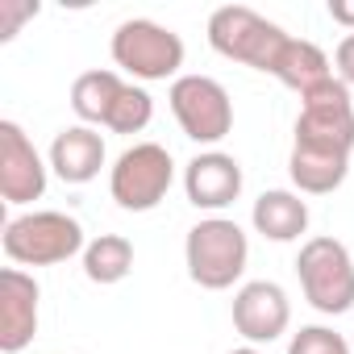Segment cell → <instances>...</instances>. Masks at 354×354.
<instances>
[{
  "mask_svg": "<svg viewBox=\"0 0 354 354\" xmlns=\"http://www.w3.org/2000/svg\"><path fill=\"white\" fill-rule=\"evenodd\" d=\"M230 354H263L259 346H242V350H230Z\"/></svg>",
  "mask_w": 354,
  "mask_h": 354,
  "instance_id": "obj_24",
  "label": "cell"
},
{
  "mask_svg": "<svg viewBox=\"0 0 354 354\" xmlns=\"http://www.w3.org/2000/svg\"><path fill=\"white\" fill-rule=\"evenodd\" d=\"M288 325H292V300H288V292L279 283L250 279V283L238 288V296H234V329L250 346L283 337Z\"/></svg>",
  "mask_w": 354,
  "mask_h": 354,
  "instance_id": "obj_10",
  "label": "cell"
},
{
  "mask_svg": "<svg viewBox=\"0 0 354 354\" xmlns=\"http://www.w3.org/2000/svg\"><path fill=\"white\" fill-rule=\"evenodd\" d=\"M113 63L133 80H150V84L171 80L184 67V42L175 30L150 17H133V21H121L113 34Z\"/></svg>",
  "mask_w": 354,
  "mask_h": 354,
  "instance_id": "obj_7",
  "label": "cell"
},
{
  "mask_svg": "<svg viewBox=\"0 0 354 354\" xmlns=\"http://www.w3.org/2000/svg\"><path fill=\"white\" fill-rule=\"evenodd\" d=\"M246 259H250V242H246V234H242L238 221H230V217H205L201 225L188 230L184 263H188L192 283H201L209 292H225V288H234L242 279Z\"/></svg>",
  "mask_w": 354,
  "mask_h": 354,
  "instance_id": "obj_1",
  "label": "cell"
},
{
  "mask_svg": "<svg viewBox=\"0 0 354 354\" xmlns=\"http://www.w3.org/2000/svg\"><path fill=\"white\" fill-rule=\"evenodd\" d=\"M288 354H350V346L342 333H333L325 325H304L300 333H292Z\"/></svg>",
  "mask_w": 354,
  "mask_h": 354,
  "instance_id": "obj_20",
  "label": "cell"
},
{
  "mask_svg": "<svg viewBox=\"0 0 354 354\" xmlns=\"http://www.w3.org/2000/svg\"><path fill=\"white\" fill-rule=\"evenodd\" d=\"M150 117H154V100H150V92L125 84V92L117 96V104H113L104 129H113V133H142V129L150 125Z\"/></svg>",
  "mask_w": 354,
  "mask_h": 354,
  "instance_id": "obj_19",
  "label": "cell"
},
{
  "mask_svg": "<svg viewBox=\"0 0 354 354\" xmlns=\"http://www.w3.org/2000/svg\"><path fill=\"white\" fill-rule=\"evenodd\" d=\"M296 275L317 313L342 317L354 308V259L337 238H308L296 254Z\"/></svg>",
  "mask_w": 354,
  "mask_h": 354,
  "instance_id": "obj_4",
  "label": "cell"
},
{
  "mask_svg": "<svg viewBox=\"0 0 354 354\" xmlns=\"http://www.w3.org/2000/svg\"><path fill=\"white\" fill-rule=\"evenodd\" d=\"M329 17L354 34V5H346V0H329Z\"/></svg>",
  "mask_w": 354,
  "mask_h": 354,
  "instance_id": "obj_23",
  "label": "cell"
},
{
  "mask_svg": "<svg viewBox=\"0 0 354 354\" xmlns=\"http://www.w3.org/2000/svg\"><path fill=\"white\" fill-rule=\"evenodd\" d=\"M171 180H175L171 150L158 146V142H138V146H129L113 162V171H109V192H113V201L125 213H150V209H158L167 201Z\"/></svg>",
  "mask_w": 354,
  "mask_h": 354,
  "instance_id": "obj_5",
  "label": "cell"
},
{
  "mask_svg": "<svg viewBox=\"0 0 354 354\" xmlns=\"http://www.w3.org/2000/svg\"><path fill=\"white\" fill-rule=\"evenodd\" d=\"M0 242H5V254L17 267H55V263H67L71 254L88 250L84 246V225L67 213H55V209L21 213V217L5 221Z\"/></svg>",
  "mask_w": 354,
  "mask_h": 354,
  "instance_id": "obj_2",
  "label": "cell"
},
{
  "mask_svg": "<svg viewBox=\"0 0 354 354\" xmlns=\"http://www.w3.org/2000/svg\"><path fill=\"white\" fill-rule=\"evenodd\" d=\"M292 146H308V150L350 158V150H354V104H350V88L342 80H325L321 88L300 96Z\"/></svg>",
  "mask_w": 354,
  "mask_h": 354,
  "instance_id": "obj_6",
  "label": "cell"
},
{
  "mask_svg": "<svg viewBox=\"0 0 354 354\" xmlns=\"http://www.w3.org/2000/svg\"><path fill=\"white\" fill-rule=\"evenodd\" d=\"M250 221H254V230H259L267 242H296V238L308 230V205L300 201V192L271 188V192H263V196L254 201Z\"/></svg>",
  "mask_w": 354,
  "mask_h": 354,
  "instance_id": "obj_14",
  "label": "cell"
},
{
  "mask_svg": "<svg viewBox=\"0 0 354 354\" xmlns=\"http://www.w3.org/2000/svg\"><path fill=\"white\" fill-rule=\"evenodd\" d=\"M346 171H350V158H342V154H325V150H308V146H292V154H288V175L304 196L337 192L346 184Z\"/></svg>",
  "mask_w": 354,
  "mask_h": 354,
  "instance_id": "obj_15",
  "label": "cell"
},
{
  "mask_svg": "<svg viewBox=\"0 0 354 354\" xmlns=\"http://www.w3.org/2000/svg\"><path fill=\"white\" fill-rule=\"evenodd\" d=\"M171 113L180 121V129L201 142V146H213L221 142L230 129H234V104H230V92L209 80V75H180L171 84Z\"/></svg>",
  "mask_w": 354,
  "mask_h": 354,
  "instance_id": "obj_8",
  "label": "cell"
},
{
  "mask_svg": "<svg viewBox=\"0 0 354 354\" xmlns=\"http://www.w3.org/2000/svg\"><path fill=\"white\" fill-rule=\"evenodd\" d=\"M104 167V138L92 125H67L50 142V171L63 184H92Z\"/></svg>",
  "mask_w": 354,
  "mask_h": 354,
  "instance_id": "obj_13",
  "label": "cell"
},
{
  "mask_svg": "<svg viewBox=\"0 0 354 354\" xmlns=\"http://www.w3.org/2000/svg\"><path fill=\"white\" fill-rule=\"evenodd\" d=\"M38 279L21 267H5L0 275V350L21 354L38 333Z\"/></svg>",
  "mask_w": 354,
  "mask_h": 354,
  "instance_id": "obj_11",
  "label": "cell"
},
{
  "mask_svg": "<svg viewBox=\"0 0 354 354\" xmlns=\"http://www.w3.org/2000/svg\"><path fill=\"white\" fill-rule=\"evenodd\" d=\"M209 46L234 63H246V67L271 75L279 50L288 46V34L246 5H221L209 17Z\"/></svg>",
  "mask_w": 354,
  "mask_h": 354,
  "instance_id": "obj_3",
  "label": "cell"
},
{
  "mask_svg": "<svg viewBox=\"0 0 354 354\" xmlns=\"http://www.w3.org/2000/svg\"><path fill=\"white\" fill-rule=\"evenodd\" d=\"M133 271V242L121 238V234H100L88 242L84 250V275L100 288L109 283H121L125 275Z\"/></svg>",
  "mask_w": 354,
  "mask_h": 354,
  "instance_id": "obj_18",
  "label": "cell"
},
{
  "mask_svg": "<svg viewBox=\"0 0 354 354\" xmlns=\"http://www.w3.org/2000/svg\"><path fill=\"white\" fill-rule=\"evenodd\" d=\"M271 75H275L283 88L300 92V96L313 92V88H321L325 80H333V75H329V59H325V50H321L317 42H304V38H288V46L279 50Z\"/></svg>",
  "mask_w": 354,
  "mask_h": 354,
  "instance_id": "obj_16",
  "label": "cell"
},
{
  "mask_svg": "<svg viewBox=\"0 0 354 354\" xmlns=\"http://www.w3.org/2000/svg\"><path fill=\"white\" fill-rule=\"evenodd\" d=\"M184 192L196 209H230L242 196V162L225 150H205L184 167Z\"/></svg>",
  "mask_w": 354,
  "mask_h": 354,
  "instance_id": "obj_12",
  "label": "cell"
},
{
  "mask_svg": "<svg viewBox=\"0 0 354 354\" xmlns=\"http://www.w3.org/2000/svg\"><path fill=\"white\" fill-rule=\"evenodd\" d=\"M121 92H125V80L117 71H84L71 84V109L84 125H109V113Z\"/></svg>",
  "mask_w": 354,
  "mask_h": 354,
  "instance_id": "obj_17",
  "label": "cell"
},
{
  "mask_svg": "<svg viewBox=\"0 0 354 354\" xmlns=\"http://www.w3.org/2000/svg\"><path fill=\"white\" fill-rule=\"evenodd\" d=\"M333 63H337V80L350 88V84H354V34H346V38L337 42V55H333Z\"/></svg>",
  "mask_w": 354,
  "mask_h": 354,
  "instance_id": "obj_22",
  "label": "cell"
},
{
  "mask_svg": "<svg viewBox=\"0 0 354 354\" xmlns=\"http://www.w3.org/2000/svg\"><path fill=\"white\" fill-rule=\"evenodd\" d=\"M46 162L17 121H0V196L5 205H34L46 192Z\"/></svg>",
  "mask_w": 354,
  "mask_h": 354,
  "instance_id": "obj_9",
  "label": "cell"
},
{
  "mask_svg": "<svg viewBox=\"0 0 354 354\" xmlns=\"http://www.w3.org/2000/svg\"><path fill=\"white\" fill-rule=\"evenodd\" d=\"M30 17H38V5H34V0H0V42L17 38L21 21H30Z\"/></svg>",
  "mask_w": 354,
  "mask_h": 354,
  "instance_id": "obj_21",
  "label": "cell"
}]
</instances>
